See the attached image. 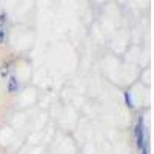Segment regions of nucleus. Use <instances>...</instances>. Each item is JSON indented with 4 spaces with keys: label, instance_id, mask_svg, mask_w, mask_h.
<instances>
[{
    "label": "nucleus",
    "instance_id": "obj_1",
    "mask_svg": "<svg viewBox=\"0 0 154 154\" xmlns=\"http://www.w3.org/2000/svg\"><path fill=\"white\" fill-rule=\"evenodd\" d=\"M136 139H137V146L139 149H142L146 143L145 140V130H143V119L139 117L137 120V125H136Z\"/></svg>",
    "mask_w": 154,
    "mask_h": 154
},
{
    "label": "nucleus",
    "instance_id": "obj_2",
    "mask_svg": "<svg viewBox=\"0 0 154 154\" xmlns=\"http://www.w3.org/2000/svg\"><path fill=\"white\" fill-rule=\"evenodd\" d=\"M17 89H19V82H17V79L14 75H11L9 80H8V91L9 93H16Z\"/></svg>",
    "mask_w": 154,
    "mask_h": 154
},
{
    "label": "nucleus",
    "instance_id": "obj_3",
    "mask_svg": "<svg viewBox=\"0 0 154 154\" xmlns=\"http://www.w3.org/2000/svg\"><path fill=\"white\" fill-rule=\"evenodd\" d=\"M125 100H126V105L130 108H133V100H131V96H130L128 91H125Z\"/></svg>",
    "mask_w": 154,
    "mask_h": 154
},
{
    "label": "nucleus",
    "instance_id": "obj_4",
    "mask_svg": "<svg viewBox=\"0 0 154 154\" xmlns=\"http://www.w3.org/2000/svg\"><path fill=\"white\" fill-rule=\"evenodd\" d=\"M3 42H5V29L0 28V45H2Z\"/></svg>",
    "mask_w": 154,
    "mask_h": 154
}]
</instances>
